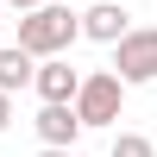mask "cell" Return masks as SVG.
Listing matches in <instances>:
<instances>
[{"label":"cell","mask_w":157,"mask_h":157,"mask_svg":"<svg viewBox=\"0 0 157 157\" xmlns=\"http://www.w3.org/2000/svg\"><path fill=\"white\" fill-rule=\"evenodd\" d=\"M82 38V13H69V6H38V13H25L19 19V50H32V57H63V50Z\"/></svg>","instance_id":"obj_1"},{"label":"cell","mask_w":157,"mask_h":157,"mask_svg":"<svg viewBox=\"0 0 157 157\" xmlns=\"http://www.w3.org/2000/svg\"><path fill=\"white\" fill-rule=\"evenodd\" d=\"M120 107H126V82H120L113 69L82 75V94H75V113H82V126H120Z\"/></svg>","instance_id":"obj_2"},{"label":"cell","mask_w":157,"mask_h":157,"mask_svg":"<svg viewBox=\"0 0 157 157\" xmlns=\"http://www.w3.org/2000/svg\"><path fill=\"white\" fill-rule=\"evenodd\" d=\"M113 75H120L126 88L157 82V32H151V25H132V32L113 44Z\"/></svg>","instance_id":"obj_3"},{"label":"cell","mask_w":157,"mask_h":157,"mask_svg":"<svg viewBox=\"0 0 157 157\" xmlns=\"http://www.w3.org/2000/svg\"><path fill=\"white\" fill-rule=\"evenodd\" d=\"M32 126H38V138H44V151H69L75 138L88 132V126H82V113H75V101H44Z\"/></svg>","instance_id":"obj_4"},{"label":"cell","mask_w":157,"mask_h":157,"mask_svg":"<svg viewBox=\"0 0 157 157\" xmlns=\"http://www.w3.org/2000/svg\"><path fill=\"white\" fill-rule=\"evenodd\" d=\"M126 32H132V13L113 6V0H94V6L82 13V38H94V44H120Z\"/></svg>","instance_id":"obj_5"},{"label":"cell","mask_w":157,"mask_h":157,"mask_svg":"<svg viewBox=\"0 0 157 157\" xmlns=\"http://www.w3.org/2000/svg\"><path fill=\"white\" fill-rule=\"evenodd\" d=\"M32 88H38V101H75V94H82V75H75L63 57H44Z\"/></svg>","instance_id":"obj_6"},{"label":"cell","mask_w":157,"mask_h":157,"mask_svg":"<svg viewBox=\"0 0 157 157\" xmlns=\"http://www.w3.org/2000/svg\"><path fill=\"white\" fill-rule=\"evenodd\" d=\"M32 82H38V57L19 50V44H6L0 50V94H19V88H32Z\"/></svg>","instance_id":"obj_7"},{"label":"cell","mask_w":157,"mask_h":157,"mask_svg":"<svg viewBox=\"0 0 157 157\" xmlns=\"http://www.w3.org/2000/svg\"><path fill=\"white\" fill-rule=\"evenodd\" d=\"M107 157H157V145H151L145 132H120V138H113V151H107Z\"/></svg>","instance_id":"obj_8"},{"label":"cell","mask_w":157,"mask_h":157,"mask_svg":"<svg viewBox=\"0 0 157 157\" xmlns=\"http://www.w3.org/2000/svg\"><path fill=\"white\" fill-rule=\"evenodd\" d=\"M0 6H19V19H25V13H38L44 0H0Z\"/></svg>","instance_id":"obj_9"},{"label":"cell","mask_w":157,"mask_h":157,"mask_svg":"<svg viewBox=\"0 0 157 157\" xmlns=\"http://www.w3.org/2000/svg\"><path fill=\"white\" fill-rule=\"evenodd\" d=\"M6 120H13V94H0V132H6Z\"/></svg>","instance_id":"obj_10"},{"label":"cell","mask_w":157,"mask_h":157,"mask_svg":"<svg viewBox=\"0 0 157 157\" xmlns=\"http://www.w3.org/2000/svg\"><path fill=\"white\" fill-rule=\"evenodd\" d=\"M38 157H75V151H38Z\"/></svg>","instance_id":"obj_11"}]
</instances>
